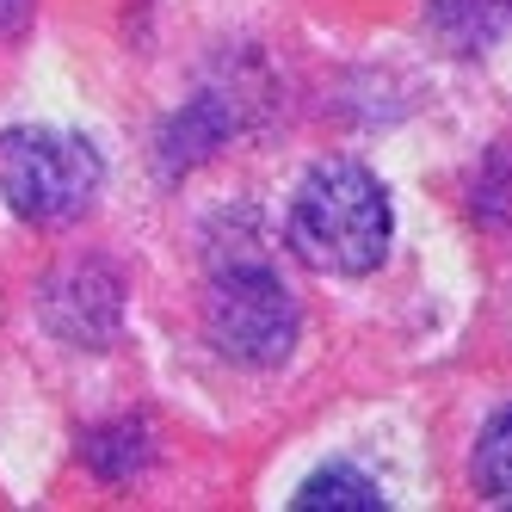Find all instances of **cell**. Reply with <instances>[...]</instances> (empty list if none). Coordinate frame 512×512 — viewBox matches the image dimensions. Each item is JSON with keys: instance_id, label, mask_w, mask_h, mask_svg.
Returning <instances> with one entry per match:
<instances>
[{"instance_id": "obj_1", "label": "cell", "mask_w": 512, "mask_h": 512, "mask_svg": "<svg viewBox=\"0 0 512 512\" xmlns=\"http://www.w3.org/2000/svg\"><path fill=\"white\" fill-rule=\"evenodd\" d=\"M389 235H395L389 198L352 161L315 167L297 186V198H290V247L315 272H340V278L371 272V266H383Z\"/></svg>"}, {"instance_id": "obj_2", "label": "cell", "mask_w": 512, "mask_h": 512, "mask_svg": "<svg viewBox=\"0 0 512 512\" xmlns=\"http://www.w3.org/2000/svg\"><path fill=\"white\" fill-rule=\"evenodd\" d=\"M105 161L87 136L68 130H38L19 124L0 136V198L25 223H75V216L99 198Z\"/></svg>"}, {"instance_id": "obj_3", "label": "cell", "mask_w": 512, "mask_h": 512, "mask_svg": "<svg viewBox=\"0 0 512 512\" xmlns=\"http://www.w3.org/2000/svg\"><path fill=\"white\" fill-rule=\"evenodd\" d=\"M204 321H210L216 352L235 358V364H253V371L284 364L290 346H297V297H290L284 278L260 260L216 272Z\"/></svg>"}, {"instance_id": "obj_4", "label": "cell", "mask_w": 512, "mask_h": 512, "mask_svg": "<svg viewBox=\"0 0 512 512\" xmlns=\"http://www.w3.org/2000/svg\"><path fill=\"white\" fill-rule=\"evenodd\" d=\"M297 506H303V512H321V506L383 512V488L371 482V475H358V469L334 463V469H315V475H309V482H303V494H297Z\"/></svg>"}, {"instance_id": "obj_5", "label": "cell", "mask_w": 512, "mask_h": 512, "mask_svg": "<svg viewBox=\"0 0 512 512\" xmlns=\"http://www.w3.org/2000/svg\"><path fill=\"white\" fill-rule=\"evenodd\" d=\"M475 488L494 506H512V408H500L482 426V445H475Z\"/></svg>"}, {"instance_id": "obj_6", "label": "cell", "mask_w": 512, "mask_h": 512, "mask_svg": "<svg viewBox=\"0 0 512 512\" xmlns=\"http://www.w3.org/2000/svg\"><path fill=\"white\" fill-rule=\"evenodd\" d=\"M142 426L136 420H118V426H99L93 438H87V463H93V475H105V482H124V475H136L142 469Z\"/></svg>"}, {"instance_id": "obj_7", "label": "cell", "mask_w": 512, "mask_h": 512, "mask_svg": "<svg viewBox=\"0 0 512 512\" xmlns=\"http://www.w3.org/2000/svg\"><path fill=\"white\" fill-rule=\"evenodd\" d=\"M31 19V0H0V38H19Z\"/></svg>"}]
</instances>
